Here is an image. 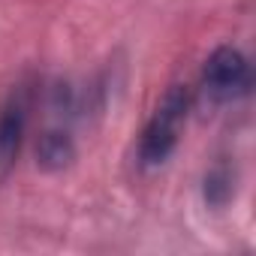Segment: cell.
I'll return each instance as SVG.
<instances>
[{
    "label": "cell",
    "mask_w": 256,
    "mask_h": 256,
    "mask_svg": "<svg viewBox=\"0 0 256 256\" xmlns=\"http://www.w3.org/2000/svg\"><path fill=\"white\" fill-rule=\"evenodd\" d=\"M235 193V175L226 163H217L208 175H205V184H202V196H205V205L211 208H223Z\"/></svg>",
    "instance_id": "cell-5"
},
{
    "label": "cell",
    "mask_w": 256,
    "mask_h": 256,
    "mask_svg": "<svg viewBox=\"0 0 256 256\" xmlns=\"http://www.w3.org/2000/svg\"><path fill=\"white\" fill-rule=\"evenodd\" d=\"M199 88L211 102H238V100H244L253 88L250 60L232 46L214 48L208 54L205 66H202Z\"/></svg>",
    "instance_id": "cell-3"
},
{
    "label": "cell",
    "mask_w": 256,
    "mask_h": 256,
    "mask_svg": "<svg viewBox=\"0 0 256 256\" xmlns=\"http://www.w3.org/2000/svg\"><path fill=\"white\" fill-rule=\"evenodd\" d=\"M72 160H76V139L70 133V126H64V120L46 126L36 142V166L46 172H60Z\"/></svg>",
    "instance_id": "cell-4"
},
{
    "label": "cell",
    "mask_w": 256,
    "mask_h": 256,
    "mask_svg": "<svg viewBox=\"0 0 256 256\" xmlns=\"http://www.w3.org/2000/svg\"><path fill=\"white\" fill-rule=\"evenodd\" d=\"M34 106H36V82L30 78L16 82L0 102V184L10 178V172L18 163Z\"/></svg>",
    "instance_id": "cell-2"
},
{
    "label": "cell",
    "mask_w": 256,
    "mask_h": 256,
    "mask_svg": "<svg viewBox=\"0 0 256 256\" xmlns=\"http://www.w3.org/2000/svg\"><path fill=\"white\" fill-rule=\"evenodd\" d=\"M190 106H193V94L187 84H172L163 94V100L151 112L148 124L142 126V136L136 145V160L142 169H160L175 154Z\"/></svg>",
    "instance_id": "cell-1"
}]
</instances>
